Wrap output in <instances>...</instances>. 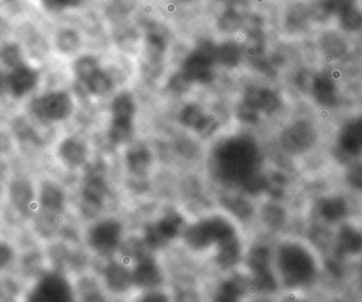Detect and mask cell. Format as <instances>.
Instances as JSON below:
<instances>
[{
	"instance_id": "1",
	"label": "cell",
	"mask_w": 362,
	"mask_h": 302,
	"mask_svg": "<svg viewBox=\"0 0 362 302\" xmlns=\"http://www.w3.org/2000/svg\"><path fill=\"white\" fill-rule=\"evenodd\" d=\"M274 269L278 282L293 294L314 296L329 277L325 254L306 237L283 239L274 250Z\"/></svg>"
},
{
	"instance_id": "2",
	"label": "cell",
	"mask_w": 362,
	"mask_h": 302,
	"mask_svg": "<svg viewBox=\"0 0 362 302\" xmlns=\"http://www.w3.org/2000/svg\"><path fill=\"white\" fill-rule=\"evenodd\" d=\"M329 125L320 117L301 115L283 125L278 136L281 152L291 161H310L327 151Z\"/></svg>"
},
{
	"instance_id": "3",
	"label": "cell",
	"mask_w": 362,
	"mask_h": 302,
	"mask_svg": "<svg viewBox=\"0 0 362 302\" xmlns=\"http://www.w3.org/2000/svg\"><path fill=\"white\" fill-rule=\"evenodd\" d=\"M310 224L333 231L349 221L361 218L362 205L338 185L323 187L313 195Z\"/></svg>"
},
{
	"instance_id": "4",
	"label": "cell",
	"mask_w": 362,
	"mask_h": 302,
	"mask_svg": "<svg viewBox=\"0 0 362 302\" xmlns=\"http://www.w3.org/2000/svg\"><path fill=\"white\" fill-rule=\"evenodd\" d=\"M327 150L336 168L362 159V110L338 115L329 123Z\"/></svg>"
},
{
	"instance_id": "5",
	"label": "cell",
	"mask_w": 362,
	"mask_h": 302,
	"mask_svg": "<svg viewBox=\"0 0 362 302\" xmlns=\"http://www.w3.org/2000/svg\"><path fill=\"white\" fill-rule=\"evenodd\" d=\"M219 170L228 178L242 182L259 171V146L250 138L233 137L223 142L216 153Z\"/></svg>"
},
{
	"instance_id": "6",
	"label": "cell",
	"mask_w": 362,
	"mask_h": 302,
	"mask_svg": "<svg viewBox=\"0 0 362 302\" xmlns=\"http://www.w3.org/2000/svg\"><path fill=\"white\" fill-rule=\"evenodd\" d=\"M74 97L69 91L51 89L32 97L27 112L38 124L52 129L67 122L74 115Z\"/></svg>"
},
{
	"instance_id": "7",
	"label": "cell",
	"mask_w": 362,
	"mask_h": 302,
	"mask_svg": "<svg viewBox=\"0 0 362 302\" xmlns=\"http://www.w3.org/2000/svg\"><path fill=\"white\" fill-rule=\"evenodd\" d=\"M21 302H76V291L63 272L51 267L32 278Z\"/></svg>"
},
{
	"instance_id": "8",
	"label": "cell",
	"mask_w": 362,
	"mask_h": 302,
	"mask_svg": "<svg viewBox=\"0 0 362 302\" xmlns=\"http://www.w3.org/2000/svg\"><path fill=\"white\" fill-rule=\"evenodd\" d=\"M4 199L18 218L32 220L37 212L36 180L23 172L10 174L4 186Z\"/></svg>"
},
{
	"instance_id": "9",
	"label": "cell",
	"mask_w": 362,
	"mask_h": 302,
	"mask_svg": "<svg viewBox=\"0 0 362 302\" xmlns=\"http://www.w3.org/2000/svg\"><path fill=\"white\" fill-rule=\"evenodd\" d=\"M238 235L233 225L221 216H210L189 226L185 233V243L195 250L216 248L221 242Z\"/></svg>"
},
{
	"instance_id": "10",
	"label": "cell",
	"mask_w": 362,
	"mask_h": 302,
	"mask_svg": "<svg viewBox=\"0 0 362 302\" xmlns=\"http://www.w3.org/2000/svg\"><path fill=\"white\" fill-rule=\"evenodd\" d=\"M37 212L33 218L52 226L65 211L67 193L54 178L42 175L36 180Z\"/></svg>"
},
{
	"instance_id": "11",
	"label": "cell",
	"mask_w": 362,
	"mask_h": 302,
	"mask_svg": "<svg viewBox=\"0 0 362 302\" xmlns=\"http://www.w3.org/2000/svg\"><path fill=\"white\" fill-rule=\"evenodd\" d=\"M308 97L316 106L320 118L332 116L342 108V91L339 83L327 71H315Z\"/></svg>"
},
{
	"instance_id": "12",
	"label": "cell",
	"mask_w": 362,
	"mask_h": 302,
	"mask_svg": "<svg viewBox=\"0 0 362 302\" xmlns=\"http://www.w3.org/2000/svg\"><path fill=\"white\" fill-rule=\"evenodd\" d=\"M216 44L204 40L187 55L182 64L181 71L192 83L208 84L214 79V67L216 65Z\"/></svg>"
},
{
	"instance_id": "13",
	"label": "cell",
	"mask_w": 362,
	"mask_h": 302,
	"mask_svg": "<svg viewBox=\"0 0 362 302\" xmlns=\"http://www.w3.org/2000/svg\"><path fill=\"white\" fill-rule=\"evenodd\" d=\"M40 80V69L25 62L6 72V93L15 101H21L37 89Z\"/></svg>"
},
{
	"instance_id": "14",
	"label": "cell",
	"mask_w": 362,
	"mask_h": 302,
	"mask_svg": "<svg viewBox=\"0 0 362 302\" xmlns=\"http://www.w3.org/2000/svg\"><path fill=\"white\" fill-rule=\"evenodd\" d=\"M53 156L64 169L76 171L88 161V146L78 136H62L53 146Z\"/></svg>"
},
{
	"instance_id": "15",
	"label": "cell",
	"mask_w": 362,
	"mask_h": 302,
	"mask_svg": "<svg viewBox=\"0 0 362 302\" xmlns=\"http://www.w3.org/2000/svg\"><path fill=\"white\" fill-rule=\"evenodd\" d=\"M122 226L114 219H106L95 223L87 233L88 245L99 254L107 255L120 245Z\"/></svg>"
},
{
	"instance_id": "16",
	"label": "cell",
	"mask_w": 362,
	"mask_h": 302,
	"mask_svg": "<svg viewBox=\"0 0 362 302\" xmlns=\"http://www.w3.org/2000/svg\"><path fill=\"white\" fill-rule=\"evenodd\" d=\"M183 226V219L177 212L169 214L148 225L144 233V244L150 248H159L175 239Z\"/></svg>"
},
{
	"instance_id": "17",
	"label": "cell",
	"mask_w": 362,
	"mask_h": 302,
	"mask_svg": "<svg viewBox=\"0 0 362 302\" xmlns=\"http://www.w3.org/2000/svg\"><path fill=\"white\" fill-rule=\"evenodd\" d=\"M108 193L107 182L100 174L90 173L83 182L80 192V209L83 214L93 216L102 209Z\"/></svg>"
},
{
	"instance_id": "18",
	"label": "cell",
	"mask_w": 362,
	"mask_h": 302,
	"mask_svg": "<svg viewBox=\"0 0 362 302\" xmlns=\"http://www.w3.org/2000/svg\"><path fill=\"white\" fill-rule=\"evenodd\" d=\"M243 103L266 116L278 114L283 108L281 95L274 89L264 86L248 87L245 91Z\"/></svg>"
},
{
	"instance_id": "19",
	"label": "cell",
	"mask_w": 362,
	"mask_h": 302,
	"mask_svg": "<svg viewBox=\"0 0 362 302\" xmlns=\"http://www.w3.org/2000/svg\"><path fill=\"white\" fill-rule=\"evenodd\" d=\"M181 124L194 129L202 137L209 138L216 133L218 122L214 117L206 114L202 106L189 103L181 108L180 112Z\"/></svg>"
},
{
	"instance_id": "20",
	"label": "cell",
	"mask_w": 362,
	"mask_h": 302,
	"mask_svg": "<svg viewBox=\"0 0 362 302\" xmlns=\"http://www.w3.org/2000/svg\"><path fill=\"white\" fill-rule=\"evenodd\" d=\"M335 184L362 205V159L350 161L335 170Z\"/></svg>"
},
{
	"instance_id": "21",
	"label": "cell",
	"mask_w": 362,
	"mask_h": 302,
	"mask_svg": "<svg viewBox=\"0 0 362 302\" xmlns=\"http://www.w3.org/2000/svg\"><path fill=\"white\" fill-rule=\"evenodd\" d=\"M133 284L142 289H154L163 281L160 267L152 257L144 256L138 260L132 272Z\"/></svg>"
},
{
	"instance_id": "22",
	"label": "cell",
	"mask_w": 362,
	"mask_h": 302,
	"mask_svg": "<svg viewBox=\"0 0 362 302\" xmlns=\"http://www.w3.org/2000/svg\"><path fill=\"white\" fill-rule=\"evenodd\" d=\"M319 49L329 62H339L350 52L348 40L337 32H325L319 38Z\"/></svg>"
},
{
	"instance_id": "23",
	"label": "cell",
	"mask_w": 362,
	"mask_h": 302,
	"mask_svg": "<svg viewBox=\"0 0 362 302\" xmlns=\"http://www.w3.org/2000/svg\"><path fill=\"white\" fill-rule=\"evenodd\" d=\"M217 265L223 269H230L240 262L242 257V245L238 235L232 236L216 246Z\"/></svg>"
},
{
	"instance_id": "24",
	"label": "cell",
	"mask_w": 362,
	"mask_h": 302,
	"mask_svg": "<svg viewBox=\"0 0 362 302\" xmlns=\"http://www.w3.org/2000/svg\"><path fill=\"white\" fill-rule=\"evenodd\" d=\"M125 159H127V165L129 171L136 176L146 175L152 167V153L146 146H142V144L132 146L127 151Z\"/></svg>"
},
{
	"instance_id": "25",
	"label": "cell",
	"mask_w": 362,
	"mask_h": 302,
	"mask_svg": "<svg viewBox=\"0 0 362 302\" xmlns=\"http://www.w3.org/2000/svg\"><path fill=\"white\" fill-rule=\"evenodd\" d=\"M104 277L108 288L117 293L125 292L133 284L132 272L120 263L115 262L107 265L104 272Z\"/></svg>"
},
{
	"instance_id": "26",
	"label": "cell",
	"mask_w": 362,
	"mask_h": 302,
	"mask_svg": "<svg viewBox=\"0 0 362 302\" xmlns=\"http://www.w3.org/2000/svg\"><path fill=\"white\" fill-rule=\"evenodd\" d=\"M112 120L134 121L137 106L133 95L129 91L118 93L110 106Z\"/></svg>"
},
{
	"instance_id": "27",
	"label": "cell",
	"mask_w": 362,
	"mask_h": 302,
	"mask_svg": "<svg viewBox=\"0 0 362 302\" xmlns=\"http://www.w3.org/2000/svg\"><path fill=\"white\" fill-rule=\"evenodd\" d=\"M247 6L245 2L234 1L229 8L221 15L218 21V25L221 31L232 33L238 31L243 25L245 15L247 14Z\"/></svg>"
},
{
	"instance_id": "28",
	"label": "cell",
	"mask_w": 362,
	"mask_h": 302,
	"mask_svg": "<svg viewBox=\"0 0 362 302\" xmlns=\"http://www.w3.org/2000/svg\"><path fill=\"white\" fill-rule=\"evenodd\" d=\"M54 45L57 50L62 54H76L82 47V38L76 30L64 28L55 35Z\"/></svg>"
},
{
	"instance_id": "29",
	"label": "cell",
	"mask_w": 362,
	"mask_h": 302,
	"mask_svg": "<svg viewBox=\"0 0 362 302\" xmlns=\"http://www.w3.org/2000/svg\"><path fill=\"white\" fill-rule=\"evenodd\" d=\"M243 51L240 45L234 42H226L216 46V64L226 68H234L242 61Z\"/></svg>"
},
{
	"instance_id": "30",
	"label": "cell",
	"mask_w": 362,
	"mask_h": 302,
	"mask_svg": "<svg viewBox=\"0 0 362 302\" xmlns=\"http://www.w3.org/2000/svg\"><path fill=\"white\" fill-rule=\"evenodd\" d=\"M245 284L240 279L223 281L215 293L214 302H240L245 295Z\"/></svg>"
},
{
	"instance_id": "31",
	"label": "cell",
	"mask_w": 362,
	"mask_h": 302,
	"mask_svg": "<svg viewBox=\"0 0 362 302\" xmlns=\"http://www.w3.org/2000/svg\"><path fill=\"white\" fill-rule=\"evenodd\" d=\"M100 69L101 67H100L99 59L95 55H80L74 59V64H72L74 76H76V80L82 84H84L91 76H93Z\"/></svg>"
},
{
	"instance_id": "32",
	"label": "cell",
	"mask_w": 362,
	"mask_h": 302,
	"mask_svg": "<svg viewBox=\"0 0 362 302\" xmlns=\"http://www.w3.org/2000/svg\"><path fill=\"white\" fill-rule=\"evenodd\" d=\"M83 85L90 95H95V97H103L114 88V81L110 74H106L104 70L100 69Z\"/></svg>"
},
{
	"instance_id": "33",
	"label": "cell",
	"mask_w": 362,
	"mask_h": 302,
	"mask_svg": "<svg viewBox=\"0 0 362 302\" xmlns=\"http://www.w3.org/2000/svg\"><path fill=\"white\" fill-rule=\"evenodd\" d=\"M25 50L16 42H6L0 47V63L8 70L25 63Z\"/></svg>"
},
{
	"instance_id": "34",
	"label": "cell",
	"mask_w": 362,
	"mask_h": 302,
	"mask_svg": "<svg viewBox=\"0 0 362 302\" xmlns=\"http://www.w3.org/2000/svg\"><path fill=\"white\" fill-rule=\"evenodd\" d=\"M354 6H356V0H321L317 4V14L322 19L338 17Z\"/></svg>"
},
{
	"instance_id": "35",
	"label": "cell",
	"mask_w": 362,
	"mask_h": 302,
	"mask_svg": "<svg viewBox=\"0 0 362 302\" xmlns=\"http://www.w3.org/2000/svg\"><path fill=\"white\" fill-rule=\"evenodd\" d=\"M312 18L310 10L304 4H296L287 13L286 27L289 31L298 32L308 27V21Z\"/></svg>"
},
{
	"instance_id": "36",
	"label": "cell",
	"mask_w": 362,
	"mask_h": 302,
	"mask_svg": "<svg viewBox=\"0 0 362 302\" xmlns=\"http://www.w3.org/2000/svg\"><path fill=\"white\" fill-rule=\"evenodd\" d=\"M288 185V178L283 172L274 171L265 175V192L274 199H280L284 197Z\"/></svg>"
},
{
	"instance_id": "37",
	"label": "cell",
	"mask_w": 362,
	"mask_h": 302,
	"mask_svg": "<svg viewBox=\"0 0 362 302\" xmlns=\"http://www.w3.org/2000/svg\"><path fill=\"white\" fill-rule=\"evenodd\" d=\"M134 131V121L112 120L108 129V137L114 144H127L133 137Z\"/></svg>"
},
{
	"instance_id": "38",
	"label": "cell",
	"mask_w": 362,
	"mask_h": 302,
	"mask_svg": "<svg viewBox=\"0 0 362 302\" xmlns=\"http://www.w3.org/2000/svg\"><path fill=\"white\" fill-rule=\"evenodd\" d=\"M146 54L151 61H160L167 50V40L165 35L158 31H151L146 36Z\"/></svg>"
},
{
	"instance_id": "39",
	"label": "cell",
	"mask_w": 362,
	"mask_h": 302,
	"mask_svg": "<svg viewBox=\"0 0 362 302\" xmlns=\"http://www.w3.org/2000/svg\"><path fill=\"white\" fill-rule=\"evenodd\" d=\"M338 25L346 33H359L362 31V11L354 6L337 17Z\"/></svg>"
},
{
	"instance_id": "40",
	"label": "cell",
	"mask_w": 362,
	"mask_h": 302,
	"mask_svg": "<svg viewBox=\"0 0 362 302\" xmlns=\"http://www.w3.org/2000/svg\"><path fill=\"white\" fill-rule=\"evenodd\" d=\"M18 259L16 246L6 238L0 237V274L6 273L16 265Z\"/></svg>"
},
{
	"instance_id": "41",
	"label": "cell",
	"mask_w": 362,
	"mask_h": 302,
	"mask_svg": "<svg viewBox=\"0 0 362 302\" xmlns=\"http://www.w3.org/2000/svg\"><path fill=\"white\" fill-rule=\"evenodd\" d=\"M17 144L8 125L0 123V156L4 161L15 154Z\"/></svg>"
},
{
	"instance_id": "42",
	"label": "cell",
	"mask_w": 362,
	"mask_h": 302,
	"mask_svg": "<svg viewBox=\"0 0 362 302\" xmlns=\"http://www.w3.org/2000/svg\"><path fill=\"white\" fill-rule=\"evenodd\" d=\"M265 220L272 228H281L287 221L286 210L278 204H272L266 208Z\"/></svg>"
},
{
	"instance_id": "43",
	"label": "cell",
	"mask_w": 362,
	"mask_h": 302,
	"mask_svg": "<svg viewBox=\"0 0 362 302\" xmlns=\"http://www.w3.org/2000/svg\"><path fill=\"white\" fill-rule=\"evenodd\" d=\"M192 85L193 83L189 79L182 71H180L171 76L168 86L174 93H185L191 88Z\"/></svg>"
},
{
	"instance_id": "44",
	"label": "cell",
	"mask_w": 362,
	"mask_h": 302,
	"mask_svg": "<svg viewBox=\"0 0 362 302\" xmlns=\"http://www.w3.org/2000/svg\"><path fill=\"white\" fill-rule=\"evenodd\" d=\"M84 0H42L45 8L52 12H59L68 8H76L80 6Z\"/></svg>"
},
{
	"instance_id": "45",
	"label": "cell",
	"mask_w": 362,
	"mask_h": 302,
	"mask_svg": "<svg viewBox=\"0 0 362 302\" xmlns=\"http://www.w3.org/2000/svg\"><path fill=\"white\" fill-rule=\"evenodd\" d=\"M238 118H240V120L244 121V122L246 123H250V124L257 123V121L259 120V117H261V115H259L257 110L249 108L248 105L243 103V102L240 103V108H238Z\"/></svg>"
},
{
	"instance_id": "46",
	"label": "cell",
	"mask_w": 362,
	"mask_h": 302,
	"mask_svg": "<svg viewBox=\"0 0 362 302\" xmlns=\"http://www.w3.org/2000/svg\"><path fill=\"white\" fill-rule=\"evenodd\" d=\"M228 205H229L230 210L233 211L234 214H238V216H248L250 214V205L247 202L243 201V199H230Z\"/></svg>"
},
{
	"instance_id": "47",
	"label": "cell",
	"mask_w": 362,
	"mask_h": 302,
	"mask_svg": "<svg viewBox=\"0 0 362 302\" xmlns=\"http://www.w3.org/2000/svg\"><path fill=\"white\" fill-rule=\"evenodd\" d=\"M139 302H169V299L161 293H150Z\"/></svg>"
},
{
	"instance_id": "48",
	"label": "cell",
	"mask_w": 362,
	"mask_h": 302,
	"mask_svg": "<svg viewBox=\"0 0 362 302\" xmlns=\"http://www.w3.org/2000/svg\"><path fill=\"white\" fill-rule=\"evenodd\" d=\"M83 302H106V299L99 292H89L85 294Z\"/></svg>"
},
{
	"instance_id": "49",
	"label": "cell",
	"mask_w": 362,
	"mask_h": 302,
	"mask_svg": "<svg viewBox=\"0 0 362 302\" xmlns=\"http://www.w3.org/2000/svg\"><path fill=\"white\" fill-rule=\"evenodd\" d=\"M6 74L0 67V95L6 93Z\"/></svg>"
},
{
	"instance_id": "50",
	"label": "cell",
	"mask_w": 362,
	"mask_h": 302,
	"mask_svg": "<svg viewBox=\"0 0 362 302\" xmlns=\"http://www.w3.org/2000/svg\"><path fill=\"white\" fill-rule=\"evenodd\" d=\"M2 161H4V159H2V157L0 156V165H1Z\"/></svg>"
},
{
	"instance_id": "51",
	"label": "cell",
	"mask_w": 362,
	"mask_h": 302,
	"mask_svg": "<svg viewBox=\"0 0 362 302\" xmlns=\"http://www.w3.org/2000/svg\"><path fill=\"white\" fill-rule=\"evenodd\" d=\"M257 302H269V301H257Z\"/></svg>"
},
{
	"instance_id": "52",
	"label": "cell",
	"mask_w": 362,
	"mask_h": 302,
	"mask_svg": "<svg viewBox=\"0 0 362 302\" xmlns=\"http://www.w3.org/2000/svg\"><path fill=\"white\" fill-rule=\"evenodd\" d=\"M361 224H362V216H361Z\"/></svg>"
}]
</instances>
